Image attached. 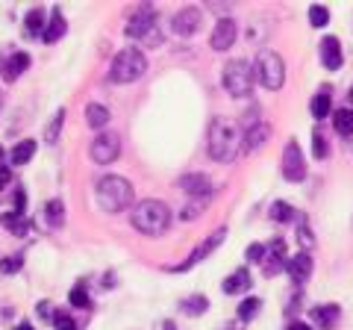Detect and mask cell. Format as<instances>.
<instances>
[{"label":"cell","mask_w":353,"mask_h":330,"mask_svg":"<svg viewBox=\"0 0 353 330\" xmlns=\"http://www.w3.org/2000/svg\"><path fill=\"white\" fill-rule=\"evenodd\" d=\"M206 142H209V157L215 162H230L245 148V130L233 118H212Z\"/></svg>","instance_id":"6da1fadb"},{"label":"cell","mask_w":353,"mask_h":330,"mask_svg":"<svg viewBox=\"0 0 353 330\" xmlns=\"http://www.w3.org/2000/svg\"><path fill=\"white\" fill-rule=\"evenodd\" d=\"M130 222H132V227H136L139 233L162 236L165 230H168V224H171V210H168V204L148 197V201H141L136 210L130 213Z\"/></svg>","instance_id":"7a4b0ae2"},{"label":"cell","mask_w":353,"mask_h":330,"mask_svg":"<svg viewBox=\"0 0 353 330\" xmlns=\"http://www.w3.org/2000/svg\"><path fill=\"white\" fill-rule=\"evenodd\" d=\"M132 201V186L130 180L118 177V174H106L97 180V204L106 213H124Z\"/></svg>","instance_id":"3957f363"},{"label":"cell","mask_w":353,"mask_h":330,"mask_svg":"<svg viewBox=\"0 0 353 330\" xmlns=\"http://www.w3.org/2000/svg\"><path fill=\"white\" fill-rule=\"evenodd\" d=\"M148 71V59L139 48H127L121 50L112 59V68H109V80L112 83H136L141 74Z\"/></svg>","instance_id":"277c9868"},{"label":"cell","mask_w":353,"mask_h":330,"mask_svg":"<svg viewBox=\"0 0 353 330\" xmlns=\"http://www.w3.org/2000/svg\"><path fill=\"white\" fill-rule=\"evenodd\" d=\"M253 80H256V71H253V65L248 59L227 62L224 74H221V83H224V89L233 95V97H250Z\"/></svg>","instance_id":"5b68a950"},{"label":"cell","mask_w":353,"mask_h":330,"mask_svg":"<svg viewBox=\"0 0 353 330\" xmlns=\"http://www.w3.org/2000/svg\"><path fill=\"white\" fill-rule=\"evenodd\" d=\"M253 71H256V80L265 86V89L277 92L280 86L285 83V65H283V57L274 50H262L256 57V65H253Z\"/></svg>","instance_id":"8992f818"},{"label":"cell","mask_w":353,"mask_h":330,"mask_svg":"<svg viewBox=\"0 0 353 330\" xmlns=\"http://www.w3.org/2000/svg\"><path fill=\"white\" fill-rule=\"evenodd\" d=\"M283 177L289 183H301L306 177V159L294 139L285 142V151H283Z\"/></svg>","instance_id":"52a82bcc"},{"label":"cell","mask_w":353,"mask_h":330,"mask_svg":"<svg viewBox=\"0 0 353 330\" xmlns=\"http://www.w3.org/2000/svg\"><path fill=\"white\" fill-rule=\"evenodd\" d=\"M153 27H157V9H153L150 3H141L136 12L127 18V27L124 30H127L130 39H148Z\"/></svg>","instance_id":"ba28073f"},{"label":"cell","mask_w":353,"mask_h":330,"mask_svg":"<svg viewBox=\"0 0 353 330\" xmlns=\"http://www.w3.org/2000/svg\"><path fill=\"white\" fill-rule=\"evenodd\" d=\"M88 153H92V159L97 165H109V162H115L118 159V153H121V139L115 133H97L94 142L88 145Z\"/></svg>","instance_id":"9c48e42d"},{"label":"cell","mask_w":353,"mask_h":330,"mask_svg":"<svg viewBox=\"0 0 353 330\" xmlns=\"http://www.w3.org/2000/svg\"><path fill=\"white\" fill-rule=\"evenodd\" d=\"M224 239H227V227H218L215 233H209V236L201 242V245H197V248L192 251L189 260L180 262V266H174V269H168V271H189V269H194L197 262H203V260H206L209 254H212V251H215V248H218Z\"/></svg>","instance_id":"30bf717a"},{"label":"cell","mask_w":353,"mask_h":330,"mask_svg":"<svg viewBox=\"0 0 353 330\" xmlns=\"http://www.w3.org/2000/svg\"><path fill=\"white\" fill-rule=\"evenodd\" d=\"M236 32H239V27L233 18H221L212 30V36H209V45H212V50H230L236 41Z\"/></svg>","instance_id":"8fae6325"},{"label":"cell","mask_w":353,"mask_h":330,"mask_svg":"<svg viewBox=\"0 0 353 330\" xmlns=\"http://www.w3.org/2000/svg\"><path fill=\"white\" fill-rule=\"evenodd\" d=\"M201 21H203L201 9H197V6H185V9H180V12L171 18V27H174L176 36H192V32L201 27Z\"/></svg>","instance_id":"7c38bea8"},{"label":"cell","mask_w":353,"mask_h":330,"mask_svg":"<svg viewBox=\"0 0 353 330\" xmlns=\"http://www.w3.org/2000/svg\"><path fill=\"white\" fill-rule=\"evenodd\" d=\"M285 266H289V257H285V242L283 239H274L271 248H268V257H265V278H277L280 271H285Z\"/></svg>","instance_id":"4fadbf2b"},{"label":"cell","mask_w":353,"mask_h":330,"mask_svg":"<svg viewBox=\"0 0 353 330\" xmlns=\"http://www.w3.org/2000/svg\"><path fill=\"white\" fill-rule=\"evenodd\" d=\"M318 53H321V62L327 71H339L341 65H345V53H341V41L336 36H324L321 39V48H318Z\"/></svg>","instance_id":"5bb4252c"},{"label":"cell","mask_w":353,"mask_h":330,"mask_svg":"<svg viewBox=\"0 0 353 330\" xmlns=\"http://www.w3.org/2000/svg\"><path fill=\"white\" fill-rule=\"evenodd\" d=\"M312 269H315V262L309 254H297L289 260V266H285V271H289V278L297 283V286H303L309 278H312Z\"/></svg>","instance_id":"9a60e30c"},{"label":"cell","mask_w":353,"mask_h":330,"mask_svg":"<svg viewBox=\"0 0 353 330\" xmlns=\"http://www.w3.org/2000/svg\"><path fill=\"white\" fill-rule=\"evenodd\" d=\"M180 189L189 192L194 197H212V183H209L206 174H183L180 177Z\"/></svg>","instance_id":"2e32d148"},{"label":"cell","mask_w":353,"mask_h":330,"mask_svg":"<svg viewBox=\"0 0 353 330\" xmlns=\"http://www.w3.org/2000/svg\"><path fill=\"white\" fill-rule=\"evenodd\" d=\"M309 316H312V322L321 327V330H333L336 322L341 318V307L339 304H324V307H315V310H309Z\"/></svg>","instance_id":"e0dca14e"},{"label":"cell","mask_w":353,"mask_h":330,"mask_svg":"<svg viewBox=\"0 0 353 330\" xmlns=\"http://www.w3.org/2000/svg\"><path fill=\"white\" fill-rule=\"evenodd\" d=\"M268 136H271V127L265 124V121H256L253 127L245 130V148H241V151H259Z\"/></svg>","instance_id":"ac0fdd59"},{"label":"cell","mask_w":353,"mask_h":330,"mask_svg":"<svg viewBox=\"0 0 353 330\" xmlns=\"http://www.w3.org/2000/svg\"><path fill=\"white\" fill-rule=\"evenodd\" d=\"M250 286V271H248V266H241V269H236L230 278L221 283V289H224L227 295H241Z\"/></svg>","instance_id":"d6986e66"},{"label":"cell","mask_w":353,"mask_h":330,"mask_svg":"<svg viewBox=\"0 0 353 330\" xmlns=\"http://www.w3.org/2000/svg\"><path fill=\"white\" fill-rule=\"evenodd\" d=\"M27 68H30V57H27L24 50H15L12 57L6 59V65H3V77H6L9 83H12V80H18V77L24 74Z\"/></svg>","instance_id":"ffe728a7"},{"label":"cell","mask_w":353,"mask_h":330,"mask_svg":"<svg viewBox=\"0 0 353 330\" xmlns=\"http://www.w3.org/2000/svg\"><path fill=\"white\" fill-rule=\"evenodd\" d=\"M65 15L59 12V9H50V21H48V27H44V41H48V45H53V41H59L62 36H65Z\"/></svg>","instance_id":"44dd1931"},{"label":"cell","mask_w":353,"mask_h":330,"mask_svg":"<svg viewBox=\"0 0 353 330\" xmlns=\"http://www.w3.org/2000/svg\"><path fill=\"white\" fill-rule=\"evenodd\" d=\"M85 121L92 130H103L109 124V109L103 104H88L85 106Z\"/></svg>","instance_id":"7402d4cb"},{"label":"cell","mask_w":353,"mask_h":330,"mask_svg":"<svg viewBox=\"0 0 353 330\" xmlns=\"http://www.w3.org/2000/svg\"><path fill=\"white\" fill-rule=\"evenodd\" d=\"M209 310V298L206 295H189V298H183L180 301V313H185V316H203Z\"/></svg>","instance_id":"603a6c76"},{"label":"cell","mask_w":353,"mask_h":330,"mask_svg":"<svg viewBox=\"0 0 353 330\" xmlns=\"http://www.w3.org/2000/svg\"><path fill=\"white\" fill-rule=\"evenodd\" d=\"M32 153H36V142L24 139V142H18V145L12 148V153H9V162H12V165H27L32 159Z\"/></svg>","instance_id":"cb8c5ba5"},{"label":"cell","mask_w":353,"mask_h":330,"mask_svg":"<svg viewBox=\"0 0 353 330\" xmlns=\"http://www.w3.org/2000/svg\"><path fill=\"white\" fill-rule=\"evenodd\" d=\"M24 27H27V36H44V9L36 6V9H30L27 18H24Z\"/></svg>","instance_id":"d4e9b609"},{"label":"cell","mask_w":353,"mask_h":330,"mask_svg":"<svg viewBox=\"0 0 353 330\" xmlns=\"http://www.w3.org/2000/svg\"><path fill=\"white\" fill-rule=\"evenodd\" d=\"M333 127H336L339 136H353V109H336Z\"/></svg>","instance_id":"484cf974"},{"label":"cell","mask_w":353,"mask_h":330,"mask_svg":"<svg viewBox=\"0 0 353 330\" xmlns=\"http://www.w3.org/2000/svg\"><path fill=\"white\" fill-rule=\"evenodd\" d=\"M309 109H312V115H315L318 121H324V118L330 115V92H327V89L318 92V95L312 97V104H309Z\"/></svg>","instance_id":"4316f807"},{"label":"cell","mask_w":353,"mask_h":330,"mask_svg":"<svg viewBox=\"0 0 353 330\" xmlns=\"http://www.w3.org/2000/svg\"><path fill=\"white\" fill-rule=\"evenodd\" d=\"M294 215H297V213H294L285 201H274V204H271V218H274L277 224H289Z\"/></svg>","instance_id":"83f0119b"},{"label":"cell","mask_w":353,"mask_h":330,"mask_svg":"<svg viewBox=\"0 0 353 330\" xmlns=\"http://www.w3.org/2000/svg\"><path fill=\"white\" fill-rule=\"evenodd\" d=\"M44 213H48V224H50V227H59V224L65 222V204L57 201V197H53V201H48Z\"/></svg>","instance_id":"f1b7e54d"},{"label":"cell","mask_w":353,"mask_h":330,"mask_svg":"<svg viewBox=\"0 0 353 330\" xmlns=\"http://www.w3.org/2000/svg\"><path fill=\"white\" fill-rule=\"evenodd\" d=\"M262 310V301L259 298H245L239 304V322H250V318H256V313Z\"/></svg>","instance_id":"f546056e"},{"label":"cell","mask_w":353,"mask_h":330,"mask_svg":"<svg viewBox=\"0 0 353 330\" xmlns=\"http://www.w3.org/2000/svg\"><path fill=\"white\" fill-rule=\"evenodd\" d=\"M312 153H315V159H327V153H330V148H327V136H324V130H321V127H315V130H312Z\"/></svg>","instance_id":"4dcf8cb0"},{"label":"cell","mask_w":353,"mask_h":330,"mask_svg":"<svg viewBox=\"0 0 353 330\" xmlns=\"http://www.w3.org/2000/svg\"><path fill=\"white\" fill-rule=\"evenodd\" d=\"M62 121H65V109H59L57 115L50 118V124H48V130H44V142L48 145H53L57 142V136H59V130H62Z\"/></svg>","instance_id":"1f68e13d"},{"label":"cell","mask_w":353,"mask_h":330,"mask_svg":"<svg viewBox=\"0 0 353 330\" xmlns=\"http://www.w3.org/2000/svg\"><path fill=\"white\" fill-rule=\"evenodd\" d=\"M3 224L12 230V233H18V236H24L27 230H30L27 218H24V215H15V213H6V215H3Z\"/></svg>","instance_id":"d6a6232c"},{"label":"cell","mask_w":353,"mask_h":330,"mask_svg":"<svg viewBox=\"0 0 353 330\" xmlns=\"http://www.w3.org/2000/svg\"><path fill=\"white\" fill-rule=\"evenodd\" d=\"M68 301H71V307H77V310H83V307H88V289L83 283H77L68 295Z\"/></svg>","instance_id":"836d02e7"},{"label":"cell","mask_w":353,"mask_h":330,"mask_svg":"<svg viewBox=\"0 0 353 330\" xmlns=\"http://www.w3.org/2000/svg\"><path fill=\"white\" fill-rule=\"evenodd\" d=\"M327 21H330V12L324 6H312V9H309V24H312V27H327Z\"/></svg>","instance_id":"e575fe53"},{"label":"cell","mask_w":353,"mask_h":330,"mask_svg":"<svg viewBox=\"0 0 353 330\" xmlns=\"http://www.w3.org/2000/svg\"><path fill=\"white\" fill-rule=\"evenodd\" d=\"M301 222V227H297V236H301V245H303V254H309V248L315 245V239H312V230H309V224L303 222V218H297Z\"/></svg>","instance_id":"d590c367"},{"label":"cell","mask_w":353,"mask_h":330,"mask_svg":"<svg viewBox=\"0 0 353 330\" xmlns=\"http://www.w3.org/2000/svg\"><path fill=\"white\" fill-rule=\"evenodd\" d=\"M245 257H248V262H262L265 257H268V248H265V245H250L245 251Z\"/></svg>","instance_id":"8d00e7d4"},{"label":"cell","mask_w":353,"mask_h":330,"mask_svg":"<svg viewBox=\"0 0 353 330\" xmlns=\"http://www.w3.org/2000/svg\"><path fill=\"white\" fill-rule=\"evenodd\" d=\"M21 262H24V257H6L3 262H0V271H3V274H15L18 269H21Z\"/></svg>","instance_id":"74e56055"},{"label":"cell","mask_w":353,"mask_h":330,"mask_svg":"<svg viewBox=\"0 0 353 330\" xmlns=\"http://www.w3.org/2000/svg\"><path fill=\"white\" fill-rule=\"evenodd\" d=\"M53 324H57V330H77V322H74L71 316H65V313H57Z\"/></svg>","instance_id":"f35d334b"},{"label":"cell","mask_w":353,"mask_h":330,"mask_svg":"<svg viewBox=\"0 0 353 330\" xmlns=\"http://www.w3.org/2000/svg\"><path fill=\"white\" fill-rule=\"evenodd\" d=\"M50 310H53L50 301H41V304H39V316H41V318H50V322H53V318H57V316H53Z\"/></svg>","instance_id":"ab89813d"},{"label":"cell","mask_w":353,"mask_h":330,"mask_svg":"<svg viewBox=\"0 0 353 330\" xmlns=\"http://www.w3.org/2000/svg\"><path fill=\"white\" fill-rule=\"evenodd\" d=\"M6 183H9V168L0 162V186H6Z\"/></svg>","instance_id":"60d3db41"},{"label":"cell","mask_w":353,"mask_h":330,"mask_svg":"<svg viewBox=\"0 0 353 330\" xmlns=\"http://www.w3.org/2000/svg\"><path fill=\"white\" fill-rule=\"evenodd\" d=\"M285 330H312V327H309V324H303V322H294V324H289Z\"/></svg>","instance_id":"b9f144b4"},{"label":"cell","mask_w":353,"mask_h":330,"mask_svg":"<svg viewBox=\"0 0 353 330\" xmlns=\"http://www.w3.org/2000/svg\"><path fill=\"white\" fill-rule=\"evenodd\" d=\"M15 330H36V327H32V324H27V322H21Z\"/></svg>","instance_id":"7bdbcfd3"},{"label":"cell","mask_w":353,"mask_h":330,"mask_svg":"<svg viewBox=\"0 0 353 330\" xmlns=\"http://www.w3.org/2000/svg\"><path fill=\"white\" fill-rule=\"evenodd\" d=\"M162 330H176V324L174 322H162Z\"/></svg>","instance_id":"ee69618b"},{"label":"cell","mask_w":353,"mask_h":330,"mask_svg":"<svg viewBox=\"0 0 353 330\" xmlns=\"http://www.w3.org/2000/svg\"><path fill=\"white\" fill-rule=\"evenodd\" d=\"M347 97H350V104H353V86H350V92H347Z\"/></svg>","instance_id":"f6af8a7d"},{"label":"cell","mask_w":353,"mask_h":330,"mask_svg":"<svg viewBox=\"0 0 353 330\" xmlns=\"http://www.w3.org/2000/svg\"><path fill=\"white\" fill-rule=\"evenodd\" d=\"M0 162H3V148H0Z\"/></svg>","instance_id":"bcb514c9"}]
</instances>
